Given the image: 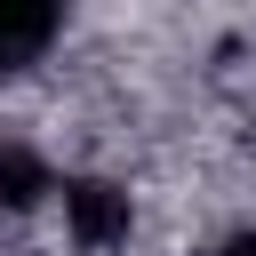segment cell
I'll return each instance as SVG.
<instances>
[{
	"instance_id": "cell-1",
	"label": "cell",
	"mask_w": 256,
	"mask_h": 256,
	"mask_svg": "<svg viewBox=\"0 0 256 256\" xmlns=\"http://www.w3.org/2000/svg\"><path fill=\"white\" fill-rule=\"evenodd\" d=\"M48 200L64 208V240H72L80 256H112V248H128V232H136V192H128L120 176H64Z\"/></svg>"
},
{
	"instance_id": "cell-2",
	"label": "cell",
	"mask_w": 256,
	"mask_h": 256,
	"mask_svg": "<svg viewBox=\"0 0 256 256\" xmlns=\"http://www.w3.org/2000/svg\"><path fill=\"white\" fill-rule=\"evenodd\" d=\"M64 32V0H0V72L40 64Z\"/></svg>"
},
{
	"instance_id": "cell-3",
	"label": "cell",
	"mask_w": 256,
	"mask_h": 256,
	"mask_svg": "<svg viewBox=\"0 0 256 256\" xmlns=\"http://www.w3.org/2000/svg\"><path fill=\"white\" fill-rule=\"evenodd\" d=\"M56 192V160L32 136H0V216H24Z\"/></svg>"
},
{
	"instance_id": "cell-4",
	"label": "cell",
	"mask_w": 256,
	"mask_h": 256,
	"mask_svg": "<svg viewBox=\"0 0 256 256\" xmlns=\"http://www.w3.org/2000/svg\"><path fill=\"white\" fill-rule=\"evenodd\" d=\"M200 256H256V224H240V232H224V240H208Z\"/></svg>"
}]
</instances>
